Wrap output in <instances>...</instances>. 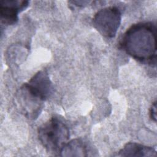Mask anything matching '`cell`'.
Wrapping results in <instances>:
<instances>
[{"label":"cell","instance_id":"1","mask_svg":"<svg viewBox=\"0 0 157 157\" xmlns=\"http://www.w3.org/2000/svg\"><path fill=\"white\" fill-rule=\"evenodd\" d=\"M156 26L153 22H139L131 26L123 35L120 47L141 63L156 66Z\"/></svg>","mask_w":157,"mask_h":157},{"label":"cell","instance_id":"2","mask_svg":"<svg viewBox=\"0 0 157 157\" xmlns=\"http://www.w3.org/2000/svg\"><path fill=\"white\" fill-rule=\"evenodd\" d=\"M37 134L42 146L52 153H60L70 137L68 126L58 117H52L39 127Z\"/></svg>","mask_w":157,"mask_h":157},{"label":"cell","instance_id":"3","mask_svg":"<svg viewBox=\"0 0 157 157\" xmlns=\"http://www.w3.org/2000/svg\"><path fill=\"white\" fill-rule=\"evenodd\" d=\"M121 21V11L115 6H110L99 10L92 20L93 27L106 38H113L116 36Z\"/></svg>","mask_w":157,"mask_h":157},{"label":"cell","instance_id":"4","mask_svg":"<svg viewBox=\"0 0 157 157\" xmlns=\"http://www.w3.org/2000/svg\"><path fill=\"white\" fill-rule=\"evenodd\" d=\"M15 101L20 112L28 119L32 120L38 118L44 107V101L35 94L26 83L15 93Z\"/></svg>","mask_w":157,"mask_h":157},{"label":"cell","instance_id":"5","mask_svg":"<svg viewBox=\"0 0 157 157\" xmlns=\"http://www.w3.org/2000/svg\"><path fill=\"white\" fill-rule=\"evenodd\" d=\"M26 83L29 88L44 101L47 100L53 93V83L45 70L38 71Z\"/></svg>","mask_w":157,"mask_h":157},{"label":"cell","instance_id":"6","mask_svg":"<svg viewBox=\"0 0 157 157\" xmlns=\"http://www.w3.org/2000/svg\"><path fill=\"white\" fill-rule=\"evenodd\" d=\"M29 6V1L21 0H4L0 2V16L2 23L7 25L15 24L18 13Z\"/></svg>","mask_w":157,"mask_h":157},{"label":"cell","instance_id":"7","mask_svg":"<svg viewBox=\"0 0 157 157\" xmlns=\"http://www.w3.org/2000/svg\"><path fill=\"white\" fill-rule=\"evenodd\" d=\"M120 156H156L155 148L136 142H128L119 151Z\"/></svg>","mask_w":157,"mask_h":157},{"label":"cell","instance_id":"8","mask_svg":"<svg viewBox=\"0 0 157 157\" xmlns=\"http://www.w3.org/2000/svg\"><path fill=\"white\" fill-rule=\"evenodd\" d=\"M88 151L86 143L82 139L77 138L67 142L61 150L59 155L63 156H86Z\"/></svg>","mask_w":157,"mask_h":157},{"label":"cell","instance_id":"9","mask_svg":"<svg viewBox=\"0 0 157 157\" xmlns=\"http://www.w3.org/2000/svg\"><path fill=\"white\" fill-rule=\"evenodd\" d=\"M150 117L151 118V119L156 122V102L155 101L151 107H150Z\"/></svg>","mask_w":157,"mask_h":157},{"label":"cell","instance_id":"10","mask_svg":"<svg viewBox=\"0 0 157 157\" xmlns=\"http://www.w3.org/2000/svg\"><path fill=\"white\" fill-rule=\"evenodd\" d=\"M90 2V1H69V3H72L74 4L75 6H78V7H83L85 5H87L88 4H89Z\"/></svg>","mask_w":157,"mask_h":157}]
</instances>
